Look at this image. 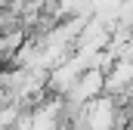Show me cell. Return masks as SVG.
Wrapping results in <instances>:
<instances>
[{
	"label": "cell",
	"instance_id": "2",
	"mask_svg": "<svg viewBox=\"0 0 133 130\" xmlns=\"http://www.w3.org/2000/svg\"><path fill=\"white\" fill-rule=\"evenodd\" d=\"M111 74H105V90L108 93H118V90H127L133 84V62L130 59H121V62L108 65Z\"/></svg>",
	"mask_w": 133,
	"mask_h": 130
},
{
	"label": "cell",
	"instance_id": "1",
	"mask_svg": "<svg viewBox=\"0 0 133 130\" xmlns=\"http://www.w3.org/2000/svg\"><path fill=\"white\" fill-rule=\"evenodd\" d=\"M99 90H105V71L87 68V74L71 84V102H90L93 96H99Z\"/></svg>",
	"mask_w": 133,
	"mask_h": 130
}]
</instances>
